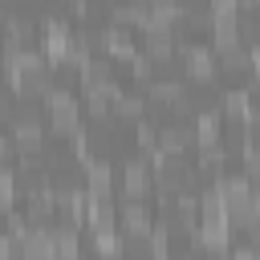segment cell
<instances>
[{
    "mask_svg": "<svg viewBox=\"0 0 260 260\" xmlns=\"http://www.w3.org/2000/svg\"><path fill=\"white\" fill-rule=\"evenodd\" d=\"M4 154H8V138H0V162H4Z\"/></svg>",
    "mask_w": 260,
    "mask_h": 260,
    "instance_id": "cell-21",
    "label": "cell"
},
{
    "mask_svg": "<svg viewBox=\"0 0 260 260\" xmlns=\"http://www.w3.org/2000/svg\"><path fill=\"white\" fill-rule=\"evenodd\" d=\"M256 4H260V0H256Z\"/></svg>",
    "mask_w": 260,
    "mask_h": 260,
    "instance_id": "cell-22",
    "label": "cell"
},
{
    "mask_svg": "<svg viewBox=\"0 0 260 260\" xmlns=\"http://www.w3.org/2000/svg\"><path fill=\"white\" fill-rule=\"evenodd\" d=\"M85 183H89V195H110L114 175H110V167H106L102 158H93V162L85 167Z\"/></svg>",
    "mask_w": 260,
    "mask_h": 260,
    "instance_id": "cell-9",
    "label": "cell"
},
{
    "mask_svg": "<svg viewBox=\"0 0 260 260\" xmlns=\"http://www.w3.org/2000/svg\"><path fill=\"white\" fill-rule=\"evenodd\" d=\"M85 223H89L93 232H110V228H114L110 195H89V199H85Z\"/></svg>",
    "mask_w": 260,
    "mask_h": 260,
    "instance_id": "cell-2",
    "label": "cell"
},
{
    "mask_svg": "<svg viewBox=\"0 0 260 260\" xmlns=\"http://www.w3.org/2000/svg\"><path fill=\"white\" fill-rule=\"evenodd\" d=\"M219 110L232 114V118H248V93H244V89H228V93L219 98Z\"/></svg>",
    "mask_w": 260,
    "mask_h": 260,
    "instance_id": "cell-11",
    "label": "cell"
},
{
    "mask_svg": "<svg viewBox=\"0 0 260 260\" xmlns=\"http://www.w3.org/2000/svg\"><path fill=\"white\" fill-rule=\"evenodd\" d=\"M232 260H260V256H256V252H236Z\"/></svg>",
    "mask_w": 260,
    "mask_h": 260,
    "instance_id": "cell-20",
    "label": "cell"
},
{
    "mask_svg": "<svg viewBox=\"0 0 260 260\" xmlns=\"http://www.w3.org/2000/svg\"><path fill=\"white\" fill-rule=\"evenodd\" d=\"M215 138H219V118L215 114H203L195 122V142L199 146H215Z\"/></svg>",
    "mask_w": 260,
    "mask_h": 260,
    "instance_id": "cell-12",
    "label": "cell"
},
{
    "mask_svg": "<svg viewBox=\"0 0 260 260\" xmlns=\"http://www.w3.org/2000/svg\"><path fill=\"white\" fill-rule=\"evenodd\" d=\"M183 61H187V73H191V77H199V81H207V77L215 73V61H211V53H207V49H187V53H183Z\"/></svg>",
    "mask_w": 260,
    "mask_h": 260,
    "instance_id": "cell-8",
    "label": "cell"
},
{
    "mask_svg": "<svg viewBox=\"0 0 260 260\" xmlns=\"http://www.w3.org/2000/svg\"><path fill=\"white\" fill-rule=\"evenodd\" d=\"M93 248H98L102 256H118V252H122V240H118L114 228H110V232H93Z\"/></svg>",
    "mask_w": 260,
    "mask_h": 260,
    "instance_id": "cell-14",
    "label": "cell"
},
{
    "mask_svg": "<svg viewBox=\"0 0 260 260\" xmlns=\"http://www.w3.org/2000/svg\"><path fill=\"white\" fill-rule=\"evenodd\" d=\"M114 20H118V24H146L150 16H146V8H138V4H118V8H114Z\"/></svg>",
    "mask_w": 260,
    "mask_h": 260,
    "instance_id": "cell-13",
    "label": "cell"
},
{
    "mask_svg": "<svg viewBox=\"0 0 260 260\" xmlns=\"http://www.w3.org/2000/svg\"><path fill=\"white\" fill-rule=\"evenodd\" d=\"M236 8H240V0H211L215 16H236Z\"/></svg>",
    "mask_w": 260,
    "mask_h": 260,
    "instance_id": "cell-17",
    "label": "cell"
},
{
    "mask_svg": "<svg viewBox=\"0 0 260 260\" xmlns=\"http://www.w3.org/2000/svg\"><path fill=\"white\" fill-rule=\"evenodd\" d=\"M146 187H150V175H146V162H126V171H122V191L130 195V199H142L146 195Z\"/></svg>",
    "mask_w": 260,
    "mask_h": 260,
    "instance_id": "cell-4",
    "label": "cell"
},
{
    "mask_svg": "<svg viewBox=\"0 0 260 260\" xmlns=\"http://www.w3.org/2000/svg\"><path fill=\"white\" fill-rule=\"evenodd\" d=\"M195 236H199L203 248H228V240H232V223H228V219H203V228H199Z\"/></svg>",
    "mask_w": 260,
    "mask_h": 260,
    "instance_id": "cell-5",
    "label": "cell"
},
{
    "mask_svg": "<svg viewBox=\"0 0 260 260\" xmlns=\"http://www.w3.org/2000/svg\"><path fill=\"white\" fill-rule=\"evenodd\" d=\"M187 142H191V134H187L183 126H167L162 138H158V150H162V154H179Z\"/></svg>",
    "mask_w": 260,
    "mask_h": 260,
    "instance_id": "cell-10",
    "label": "cell"
},
{
    "mask_svg": "<svg viewBox=\"0 0 260 260\" xmlns=\"http://www.w3.org/2000/svg\"><path fill=\"white\" fill-rule=\"evenodd\" d=\"M252 65H256V77H260V45L252 49Z\"/></svg>",
    "mask_w": 260,
    "mask_h": 260,
    "instance_id": "cell-19",
    "label": "cell"
},
{
    "mask_svg": "<svg viewBox=\"0 0 260 260\" xmlns=\"http://www.w3.org/2000/svg\"><path fill=\"white\" fill-rule=\"evenodd\" d=\"M45 41H49V57H57V61H69V53H73V45H77L65 24H49Z\"/></svg>",
    "mask_w": 260,
    "mask_h": 260,
    "instance_id": "cell-6",
    "label": "cell"
},
{
    "mask_svg": "<svg viewBox=\"0 0 260 260\" xmlns=\"http://www.w3.org/2000/svg\"><path fill=\"white\" fill-rule=\"evenodd\" d=\"M150 93H154V102H171V106H175V102L183 98V85H179V81H154Z\"/></svg>",
    "mask_w": 260,
    "mask_h": 260,
    "instance_id": "cell-15",
    "label": "cell"
},
{
    "mask_svg": "<svg viewBox=\"0 0 260 260\" xmlns=\"http://www.w3.org/2000/svg\"><path fill=\"white\" fill-rule=\"evenodd\" d=\"M12 142H16L20 150H37V146H41V122H37V118H20V122L12 126Z\"/></svg>",
    "mask_w": 260,
    "mask_h": 260,
    "instance_id": "cell-7",
    "label": "cell"
},
{
    "mask_svg": "<svg viewBox=\"0 0 260 260\" xmlns=\"http://www.w3.org/2000/svg\"><path fill=\"white\" fill-rule=\"evenodd\" d=\"M12 244H16V240H4V236H0V260H12Z\"/></svg>",
    "mask_w": 260,
    "mask_h": 260,
    "instance_id": "cell-18",
    "label": "cell"
},
{
    "mask_svg": "<svg viewBox=\"0 0 260 260\" xmlns=\"http://www.w3.org/2000/svg\"><path fill=\"white\" fill-rule=\"evenodd\" d=\"M12 183H16V179H12V171H8V167H0V211H8V207H12V195H16V191H12Z\"/></svg>",
    "mask_w": 260,
    "mask_h": 260,
    "instance_id": "cell-16",
    "label": "cell"
},
{
    "mask_svg": "<svg viewBox=\"0 0 260 260\" xmlns=\"http://www.w3.org/2000/svg\"><path fill=\"white\" fill-rule=\"evenodd\" d=\"M122 228H126V236H130V240L150 236V215L142 211V203H138V199H130V203L122 207Z\"/></svg>",
    "mask_w": 260,
    "mask_h": 260,
    "instance_id": "cell-3",
    "label": "cell"
},
{
    "mask_svg": "<svg viewBox=\"0 0 260 260\" xmlns=\"http://www.w3.org/2000/svg\"><path fill=\"white\" fill-rule=\"evenodd\" d=\"M45 102H49V114H53V130L57 134H77V102L65 89H49Z\"/></svg>",
    "mask_w": 260,
    "mask_h": 260,
    "instance_id": "cell-1",
    "label": "cell"
}]
</instances>
